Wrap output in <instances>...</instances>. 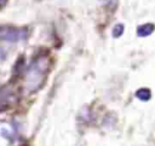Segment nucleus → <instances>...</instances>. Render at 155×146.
Returning <instances> with one entry per match:
<instances>
[{
	"mask_svg": "<svg viewBox=\"0 0 155 146\" xmlns=\"http://www.w3.org/2000/svg\"><path fill=\"white\" fill-rule=\"evenodd\" d=\"M48 69L50 59L46 54H39L31 62L25 74V88L28 92H35L42 86Z\"/></svg>",
	"mask_w": 155,
	"mask_h": 146,
	"instance_id": "f257e3e1",
	"label": "nucleus"
},
{
	"mask_svg": "<svg viewBox=\"0 0 155 146\" xmlns=\"http://www.w3.org/2000/svg\"><path fill=\"white\" fill-rule=\"evenodd\" d=\"M28 33L24 28H16V27H1L0 28V40L8 41V42H17L19 40H24Z\"/></svg>",
	"mask_w": 155,
	"mask_h": 146,
	"instance_id": "f03ea898",
	"label": "nucleus"
},
{
	"mask_svg": "<svg viewBox=\"0 0 155 146\" xmlns=\"http://www.w3.org/2000/svg\"><path fill=\"white\" fill-rule=\"evenodd\" d=\"M16 90L10 86H4L0 88V111L7 109L12 103L16 101Z\"/></svg>",
	"mask_w": 155,
	"mask_h": 146,
	"instance_id": "7ed1b4c3",
	"label": "nucleus"
},
{
	"mask_svg": "<svg viewBox=\"0 0 155 146\" xmlns=\"http://www.w3.org/2000/svg\"><path fill=\"white\" fill-rule=\"evenodd\" d=\"M155 29V25L151 24V23H145L143 25H139L138 29H137V33L139 36H148L150 35Z\"/></svg>",
	"mask_w": 155,
	"mask_h": 146,
	"instance_id": "20e7f679",
	"label": "nucleus"
},
{
	"mask_svg": "<svg viewBox=\"0 0 155 146\" xmlns=\"http://www.w3.org/2000/svg\"><path fill=\"white\" fill-rule=\"evenodd\" d=\"M136 97H137L138 99L143 100V101H147V100L150 99L151 93H150V90H149L148 88H140V89H138V90L136 92Z\"/></svg>",
	"mask_w": 155,
	"mask_h": 146,
	"instance_id": "39448f33",
	"label": "nucleus"
},
{
	"mask_svg": "<svg viewBox=\"0 0 155 146\" xmlns=\"http://www.w3.org/2000/svg\"><path fill=\"white\" fill-rule=\"evenodd\" d=\"M124 33V25L122 24H116L113 29V36L114 37H119L121 34Z\"/></svg>",
	"mask_w": 155,
	"mask_h": 146,
	"instance_id": "423d86ee",
	"label": "nucleus"
},
{
	"mask_svg": "<svg viewBox=\"0 0 155 146\" xmlns=\"http://www.w3.org/2000/svg\"><path fill=\"white\" fill-rule=\"evenodd\" d=\"M102 4H104V5H110V4H115V0H99Z\"/></svg>",
	"mask_w": 155,
	"mask_h": 146,
	"instance_id": "0eeeda50",
	"label": "nucleus"
},
{
	"mask_svg": "<svg viewBox=\"0 0 155 146\" xmlns=\"http://www.w3.org/2000/svg\"><path fill=\"white\" fill-rule=\"evenodd\" d=\"M6 2H7V0H0V10L6 5Z\"/></svg>",
	"mask_w": 155,
	"mask_h": 146,
	"instance_id": "6e6552de",
	"label": "nucleus"
}]
</instances>
